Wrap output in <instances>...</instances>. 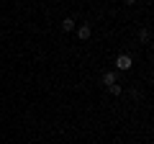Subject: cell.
<instances>
[{
  "instance_id": "277c9868",
  "label": "cell",
  "mask_w": 154,
  "mask_h": 144,
  "mask_svg": "<svg viewBox=\"0 0 154 144\" xmlns=\"http://www.w3.org/2000/svg\"><path fill=\"white\" fill-rule=\"evenodd\" d=\"M62 31H75V18L67 16L64 21H62Z\"/></svg>"
},
{
  "instance_id": "5b68a950",
  "label": "cell",
  "mask_w": 154,
  "mask_h": 144,
  "mask_svg": "<svg viewBox=\"0 0 154 144\" xmlns=\"http://www.w3.org/2000/svg\"><path fill=\"white\" fill-rule=\"evenodd\" d=\"M149 39H152L149 28H139V41H141V44H149Z\"/></svg>"
},
{
  "instance_id": "8992f818",
  "label": "cell",
  "mask_w": 154,
  "mask_h": 144,
  "mask_svg": "<svg viewBox=\"0 0 154 144\" xmlns=\"http://www.w3.org/2000/svg\"><path fill=\"white\" fill-rule=\"evenodd\" d=\"M108 93H110V95H121V93H123V88H121L118 83H113V85H108Z\"/></svg>"
},
{
  "instance_id": "6da1fadb",
  "label": "cell",
  "mask_w": 154,
  "mask_h": 144,
  "mask_svg": "<svg viewBox=\"0 0 154 144\" xmlns=\"http://www.w3.org/2000/svg\"><path fill=\"white\" fill-rule=\"evenodd\" d=\"M131 64H134V59L128 54H118L116 57V72H126V70H131Z\"/></svg>"
},
{
  "instance_id": "3957f363",
  "label": "cell",
  "mask_w": 154,
  "mask_h": 144,
  "mask_svg": "<svg viewBox=\"0 0 154 144\" xmlns=\"http://www.w3.org/2000/svg\"><path fill=\"white\" fill-rule=\"evenodd\" d=\"M90 36H93V28H90L88 23H82V26H77V39H80V41H88Z\"/></svg>"
},
{
  "instance_id": "52a82bcc",
  "label": "cell",
  "mask_w": 154,
  "mask_h": 144,
  "mask_svg": "<svg viewBox=\"0 0 154 144\" xmlns=\"http://www.w3.org/2000/svg\"><path fill=\"white\" fill-rule=\"evenodd\" d=\"M123 3H126V5H136V0H123Z\"/></svg>"
},
{
  "instance_id": "7a4b0ae2",
  "label": "cell",
  "mask_w": 154,
  "mask_h": 144,
  "mask_svg": "<svg viewBox=\"0 0 154 144\" xmlns=\"http://www.w3.org/2000/svg\"><path fill=\"white\" fill-rule=\"evenodd\" d=\"M100 83H103L105 88H108V85H113V83H118V72H116V70H108V72H103Z\"/></svg>"
}]
</instances>
